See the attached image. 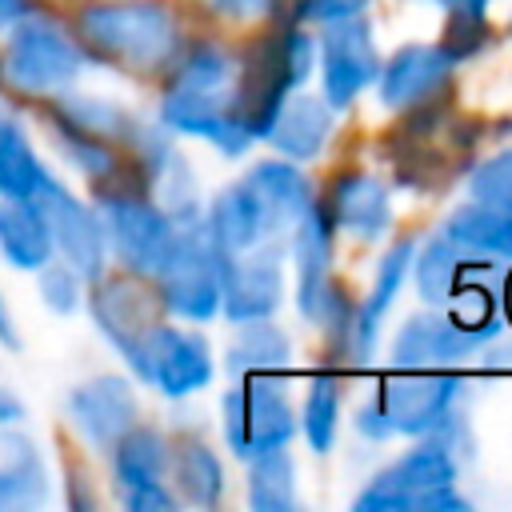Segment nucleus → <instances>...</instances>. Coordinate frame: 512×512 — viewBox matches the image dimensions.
<instances>
[{"label":"nucleus","instance_id":"3","mask_svg":"<svg viewBox=\"0 0 512 512\" xmlns=\"http://www.w3.org/2000/svg\"><path fill=\"white\" fill-rule=\"evenodd\" d=\"M308 64H312V40L296 32L288 20H280L260 40H252L244 64H236V116L248 140L268 132L288 88H296L308 76Z\"/></svg>","mask_w":512,"mask_h":512},{"label":"nucleus","instance_id":"15","mask_svg":"<svg viewBox=\"0 0 512 512\" xmlns=\"http://www.w3.org/2000/svg\"><path fill=\"white\" fill-rule=\"evenodd\" d=\"M328 252H332V216L324 204H308L300 224H296L300 308L324 324H332V316L344 312V296L336 292V284L328 276Z\"/></svg>","mask_w":512,"mask_h":512},{"label":"nucleus","instance_id":"42","mask_svg":"<svg viewBox=\"0 0 512 512\" xmlns=\"http://www.w3.org/2000/svg\"><path fill=\"white\" fill-rule=\"evenodd\" d=\"M508 304H512V280H508Z\"/></svg>","mask_w":512,"mask_h":512},{"label":"nucleus","instance_id":"18","mask_svg":"<svg viewBox=\"0 0 512 512\" xmlns=\"http://www.w3.org/2000/svg\"><path fill=\"white\" fill-rule=\"evenodd\" d=\"M452 56L440 44H408L400 48L384 76H380V100L388 108H404V104H424L432 92H440V84L452 72Z\"/></svg>","mask_w":512,"mask_h":512},{"label":"nucleus","instance_id":"1","mask_svg":"<svg viewBox=\"0 0 512 512\" xmlns=\"http://www.w3.org/2000/svg\"><path fill=\"white\" fill-rule=\"evenodd\" d=\"M76 40L112 68L156 72L176 60L180 28L164 0H92L76 16Z\"/></svg>","mask_w":512,"mask_h":512},{"label":"nucleus","instance_id":"37","mask_svg":"<svg viewBox=\"0 0 512 512\" xmlns=\"http://www.w3.org/2000/svg\"><path fill=\"white\" fill-rule=\"evenodd\" d=\"M32 12H36V0H0V28H12Z\"/></svg>","mask_w":512,"mask_h":512},{"label":"nucleus","instance_id":"30","mask_svg":"<svg viewBox=\"0 0 512 512\" xmlns=\"http://www.w3.org/2000/svg\"><path fill=\"white\" fill-rule=\"evenodd\" d=\"M244 324H248V328L240 332V340H236L232 352H228V368H232V372H240V376L276 372V368H284V364L292 360L288 336H284L276 324H268V316L244 320Z\"/></svg>","mask_w":512,"mask_h":512},{"label":"nucleus","instance_id":"27","mask_svg":"<svg viewBox=\"0 0 512 512\" xmlns=\"http://www.w3.org/2000/svg\"><path fill=\"white\" fill-rule=\"evenodd\" d=\"M168 472H172L180 496L192 504H216V496L224 488L220 460L200 440H180L176 448H168Z\"/></svg>","mask_w":512,"mask_h":512},{"label":"nucleus","instance_id":"25","mask_svg":"<svg viewBox=\"0 0 512 512\" xmlns=\"http://www.w3.org/2000/svg\"><path fill=\"white\" fill-rule=\"evenodd\" d=\"M112 476H116L120 492L164 484V476H168V440L156 428L132 424L112 444Z\"/></svg>","mask_w":512,"mask_h":512},{"label":"nucleus","instance_id":"19","mask_svg":"<svg viewBox=\"0 0 512 512\" xmlns=\"http://www.w3.org/2000/svg\"><path fill=\"white\" fill-rule=\"evenodd\" d=\"M0 256L12 268L36 272L44 268L56 248H52V228L32 196H0Z\"/></svg>","mask_w":512,"mask_h":512},{"label":"nucleus","instance_id":"40","mask_svg":"<svg viewBox=\"0 0 512 512\" xmlns=\"http://www.w3.org/2000/svg\"><path fill=\"white\" fill-rule=\"evenodd\" d=\"M216 8H224V12H252V8H260V4H268V0H212Z\"/></svg>","mask_w":512,"mask_h":512},{"label":"nucleus","instance_id":"26","mask_svg":"<svg viewBox=\"0 0 512 512\" xmlns=\"http://www.w3.org/2000/svg\"><path fill=\"white\" fill-rule=\"evenodd\" d=\"M48 164L36 156L28 132L16 116L0 108V196H32L48 184Z\"/></svg>","mask_w":512,"mask_h":512},{"label":"nucleus","instance_id":"10","mask_svg":"<svg viewBox=\"0 0 512 512\" xmlns=\"http://www.w3.org/2000/svg\"><path fill=\"white\" fill-rule=\"evenodd\" d=\"M36 200L48 216L56 260L76 268L84 280H96L104 272V260H108V240H104L100 212L88 208L80 196H72L56 176H48V184L36 192Z\"/></svg>","mask_w":512,"mask_h":512},{"label":"nucleus","instance_id":"8","mask_svg":"<svg viewBox=\"0 0 512 512\" xmlns=\"http://www.w3.org/2000/svg\"><path fill=\"white\" fill-rule=\"evenodd\" d=\"M220 412H224L228 448L236 456H260V452L284 448L296 428L292 408H288L284 392L268 380V372H252V376H244V384L228 388Z\"/></svg>","mask_w":512,"mask_h":512},{"label":"nucleus","instance_id":"43","mask_svg":"<svg viewBox=\"0 0 512 512\" xmlns=\"http://www.w3.org/2000/svg\"><path fill=\"white\" fill-rule=\"evenodd\" d=\"M0 80H4V60H0Z\"/></svg>","mask_w":512,"mask_h":512},{"label":"nucleus","instance_id":"4","mask_svg":"<svg viewBox=\"0 0 512 512\" xmlns=\"http://www.w3.org/2000/svg\"><path fill=\"white\" fill-rule=\"evenodd\" d=\"M0 60H4V80L24 96H56L72 88L88 56L68 28H60L36 8L32 16L8 28V44Z\"/></svg>","mask_w":512,"mask_h":512},{"label":"nucleus","instance_id":"24","mask_svg":"<svg viewBox=\"0 0 512 512\" xmlns=\"http://www.w3.org/2000/svg\"><path fill=\"white\" fill-rule=\"evenodd\" d=\"M328 216L340 228L372 236L388 224V188L368 172H344L328 192Z\"/></svg>","mask_w":512,"mask_h":512},{"label":"nucleus","instance_id":"21","mask_svg":"<svg viewBox=\"0 0 512 512\" xmlns=\"http://www.w3.org/2000/svg\"><path fill=\"white\" fill-rule=\"evenodd\" d=\"M208 240L216 244V252H244L252 244H260L272 228L264 220V208L256 204V196L248 192V184H232L228 192H220L208 208V224H204Z\"/></svg>","mask_w":512,"mask_h":512},{"label":"nucleus","instance_id":"33","mask_svg":"<svg viewBox=\"0 0 512 512\" xmlns=\"http://www.w3.org/2000/svg\"><path fill=\"white\" fill-rule=\"evenodd\" d=\"M336 404H340V392H336V380L332 376H320L308 392V404H304V432L312 440L316 452H328L332 436H336Z\"/></svg>","mask_w":512,"mask_h":512},{"label":"nucleus","instance_id":"5","mask_svg":"<svg viewBox=\"0 0 512 512\" xmlns=\"http://www.w3.org/2000/svg\"><path fill=\"white\" fill-rule=\"evenodd\" d=\"M96 212L104 224V240L108 252H116V260L136 272V276H152L176 236V220L148 200L144 188H112V192H96Z\"/></svg>","mask_w":512,"mask_h":512},{"label":"nucleus","instance_id":"41","mask_svg":"<svg viewBox=\"0 0 512 512\" xmlns=\"http://www.w3.org/2000/svg\"><path fill=\"white\" fill-rule=\"evenodd\" d=\"M448 12H484V0H440Z\"/></svg>","mask_w":512,"mask_h":512},{"label":"nucleus","instance_id":"13","mask_svg":"<svg viewBox=\"0 0 512 512\" xmlns=\"http://www.w3.org/2000/svg\"><path fill=\"white\" fill-rule=\"evenodd\" d=\"M320 48H324V100L332 108L348 104L380 72V52L372 44V28L356 12L328 20Z\"/></svg>","mask_w":512,"mask_h":512},{"label":"nucleus","instance_id":"12","mask_svg":"<svg viewBox=\"0 0 512 512\" xmlns=\"http://www.w3.org/2000/svg\"><path fill=\"white\" fill-rule=\"evenodd\" d=\"M92 316L100 324V332L120 348V356L128 360V352L140 344V336L160 320V296L156 288H144L136 272L128 276H96L92 280Z\"/></svg>","mask_w":512,"mask_h":512},{"label":"nucleus","instance_id":"31","mask_svg":"<svg viewBox=\"0 0 512 512\" xmlns=\"http://www.w3.org/2000/svg\"><path fill=\"white\" fill-rule=\"evenodd\" d=\"M252 472H248V500L260 512H284L292 508V460L284 456V448L260 452L252 456Z\"/></svg>","mask_w":512,"mask_h":512},{"label":"nucleus","instance_id":"6","mask_svg":"<svg viewBox=\"0 0 512 512\" xmlns=\"http://www.w3.org/2000/svg\"><path fill=\"white\" fill-rule=\"evenodd\" d=\"M152 280L160 304L184 320H208L220 312V252L204 228L176 224V236Z\"/></svg>","mask_w":512,"mask_h":512},{"label":"nucleus","instance_id":"34","mask_svg":"<svg viewBox=\"0 0 512 512\" xmlns=\"http://www.w3.org/2000/svg\"><path fill=\"white\" fill-rule=\"evenodd\" d=\"M36 272H40V300H44L52 312H60V316L76 312L84 276H80L76 268H68L64 260H56V256H52L44 268H36Z\"/></svg>","mask_w":512,"mask_h":512},{"label":"nucleus","instance_id":"38","mask_svg":"<svg viewBox=\"0 0 512 512\" xmlns=\"http://www.w3.org/2000/svg\"><path fill=\"white\" fill-rule=\"evenodd\" d=\"M20 416H24V404H20L12 392L0 388V424H16Z\"/></svg>","mask_w":512,"mask_h":512},{"label":"nucleus","instance_id":"14","mask_svg":"<svg viewBox=\"0 0 512 512\" xmlns=\"http://www.w3.org/2000/svg\"><path fill=\"white\" fill-rule=\"evenodd\" d=\"M456 396V380L440 376L432 368H404V376H392L376 400L388 432H428L448 416V404Z\"/></svg>","mask_w":512,"mask_h":512},{"label":"nucleus","instance_id":"29","mask_svg":"<svg viewBox=\"0 0 512 512\" xmlns=\"http://www.w3.org/2000/svg\"><path fill=\"white\" fill-rule=\"evenodd\" d=\"M408 252H412V240H400V244H392V248L384 252L380 272H376V284H372L364 308L352 316V340H356V352H360V356H364V352L372 348V340H376L380 316H384V308L392 304L396 284H400V276H404V268H408Z\"/></svg>","mask_w":512,"mask_h":512},{"label":"nucleus","instance_id":"17","mask_svg":"<svg viewBox=\"0 0 512 512\" xmlns=\"http://www.w3.org/2000/svg\"><path fill=\"white\" fill-rule=\"evenodd\" d=\"M484 336V328H464L452 316H416L400 328L396 344H392V360L400 368H444L464 360Z\"/></svg>","mask_w":512,"mask_h":512},{"label":"nucleus","instance_id":"32","mask_svg":"<svg viewBox=\"0 0 512 512\" xmlns=\"http://www.w3.org/2000/svg\"><path fill=\"white\" fill-rule=\"evenodd\" d=\"M416 284H420L424 300H432V304H448L460 292V252H456V240L452 236H440V240H432L420 252V260H416Z\"/></svg>","mask_w":512,"mask_h":512},{"label":"nucleus","instance_id":"35","mask_svg":"<svg viewBox=\"0 0 512 512\" xmlns=\"http://www.w3.org/2000/svg\"><path fill=\"white\" fill-rule=\"evenodd\" d=\"M472 192H476L480 204L512 212V152H500L488 164H480L476 176H472Z\"/></svg>","mask_w":512,"mask_h":512},{"label":"nucleus","instance_id":"36","mask_svg":"<svg viewBox=\"0 0 512 512\" xmlns=\"http://www.w3.org/2000/svg\"><path fill=\"white\" fill-rule=\"evenodd\" d=\"M120 496H124V504H128L132 512H152V508H172V504H176V496H172L164 484L132 488V492H120Z\"/></svg>","mask_w":512,"mask_h":512},{"label":"nucleus","instance_id":"9","mask_svg":"<svg viewBox=\"0 0 512 512\" xmlns=\"http://www.w3.org/2000/svg\"><path fill=\"white\" fill-rule=\"evenodd\" d=\"M128 364L144 384L160 388L164 396H188L212 380L208 344L196 332L164 324V320H156L140 336V344L128 352Z\"/></svg>","mask_w":512,"mask_h":512},{"label":"nucleus","instance_id":"22","mask_svg":"<svg viewBox=\"0 0 512 512\" xmlns=\"http://www.w3.org/2000/svg\"><path fill=\"white\" fill-rule=\"evenodd\" d=\"M244 184L256 196V204L264 208V220H268L272 232L284 228V224H292V220H300L304 208L312 204L308 180L288 160H264V164H256L244 176Z\"/></svg>","mask_w":512,"mask_h":512},{"label":"nucleus","instance_id":"11","mask_svg":"<svg viewBox=\"0 0 512 512\" xmlns=\"http://www.w3.org/2000/svg\"><path fill=\"white\" fill-rule=\"evenodd\" d=\"M280 252L276 248H244L220 252V308L228 320H260L280 304Z\"/></svg>","mask_w":512,"mask_h":512},{"label":"nucleus","instance_id":"2","mask_svg":"<svg viewBox=\"0 0 512 512\" xmlns=\"http://www.w3.org/2000/svg\"><path fill=\"white\" fill-rule=\"evenodd\" d=\"M160 120L176 132L212 140L224 152H244L248 132L236 116V64L216 44L192 48L172 76V88L160 104Z\"/></svg>","mask_w":512,"mask_h":512},{"label":"nucleus","instance_id":"23","mask_svg":"<svg viewBox=\"0 0 512 512\" xmlns=\"http://www.w3.org/2000/svg\"><path fill=\"white\" fill-rule=\"evenodd\" d=\"M48 496V464L24 436H0V512L36 508Z\"/></svg>","mask_w":512,"mask_h":512},{"label":"nucleus","instance_id":"28","mask_svg":"<svg viewBox=\"0 0 512 512\" xmlns=\"http://www.w3.org/2000/svg\"><path fill=\"white\" fill-rule=\"evenodd\" d=\"M448 236L464 248H480L492 256H508L512 260V212L492 208V204H464L452 212L448 220Z\"/></svg>","mask_w":512,"mask_h":512},{"label":"nucleus","instance_id":"7","mask_svg":"<svg viewBox=\"0 0 512 512\" xmlns=\"http://www.w3.org/2000/svg\"><path fill=\"white\" fill-rule=\"evenodd\" d=\"M456 464L448 448L420 444L404 452L396 464H388L356 500L360 512H384V508H464V500L452 492Z\"/></svg>","mask_w":512,"mask_h":512},{"label":"nucleus","instance_id":"39","mask_svg":"<svg viewBox=\"0 0 512 512\" xmlns=\"http://www.w3.org/2000/svg\"><path fill=\"white\" fill-rule=\"evenodd\" d=\"M0 344H8V348H16V344H20L16 324L8 320V308H4V304H0Z\"/></svg>","mask_w":512,"mask_h":512},{"label":"nucleus","instance_id":"20","mask_svg":"<svg viewBox=\"0 0 512 512\" xmlns=\"http://www.w3.org/2000/svg\"><path fill=\"white\" fill-rule=\"evenodd\" d=\"M332 128V104L320 96H284L268 124V140L288 156V160H312L320 144L328 140Z\"/></svg>","mask_w":512,"mask_h":512},{"label":"nucleus","instance_id":"16","mask_svg":"<svg viewBox=\"0 0 512 512\" xmlns=\"http://www.w3.org/2000/svg\"><path fill=\"white\" fill-rule=\"evenodd\" d=\"M68 420L92 448H112L136 424V392L124 376H96L68 392Z\"/></svg>","mask_w":512,"mask_h":512}]
</instances>
